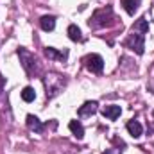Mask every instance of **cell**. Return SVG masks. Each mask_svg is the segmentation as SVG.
Returning <instances> with one entry per match:
<instances>
[{
	"instance_id": "5bb4252c",
	"label": "cell",
	"mask_w": 154,
	"mask_h": 154,
	"mask_svg": "<svg viewBox=\"0 0 154 154\" xmlns=\"http://www.w3.org/2000/svg\"><path fill=\"white\" fill-rule=\"evenodd\" d=\"M122 5L127 11V14H134L140 7V0H122Z\"/></svg>"
},
{
	"instance_id": "6da1fadb",
	"label": "cell",
	"mask_w": 154,
	"mask_h": 154,
	"mask_svg": "<svg viewBox=\"0 0 154 154\" xmlns=\"http://www.w3.org/2000/svg\"><path fill=\"white\" fill-rule=\"evenodd\" d=\"M115 14H113V7L108 5L104 9H97L91 16V20L88 22V25L91 29H102V27H109L115 23Z\"/></svg>"
},
{
	"instance_id": "30bf717a",
	"label": "cell",
	"mask_w": 154,
	"mask_h": 154,
	"mask_svg": "<svg viewBox=\"0 0 154 154\" xmlns=\"http://www.w3.org/2000/svg\"><path fill=\"white\" fill-rule=\"evenodd\" d=\"M68 127H70L72 134L75 136L77 140H82V138H84V127H82V124H81L79 120H70Z\"/></svg>"
},
{
	"instance_id": "5b68a950",
	"label": "cell",
	"mask_w": 154,
	"mask_h": 154,
	"mask_svg": "<svg viewBox=\"0 0 154 154\" xmlns=\"http://www.w3.org/2000/svg\"><path fill=\"white\" fill-rule=\"evenodd\" d=\"M84 66L91 72V74H100L104 70V59L99 54H90L84 57Z\"/></svg>"
},
{
	"instance_id": "ba28073f",
	"label": "cell",
	"mask_w": 154,
	"mask_h": 154,
	"mask_svg": "<svg viewBox=\"0 0 154 154\" xmlns=\"http://www.w3.org/2000/svg\"><path fill=\"white\" fill-rule=\"evenodd\" d=\"M27 127L31 131H34V133H43V129H45V125L41 124V120L34 115H27Z\"/></svg>"
},
{
	"instance_id": "8fae6325",
	"label": "cell",
	"mask_w": 154,
	"mask_h": 154,
	"mask_svg": "<svg viewBox=\"0 0 154 154\" xmlns=\"http://www.w3.org/2000/svg\"><path fill=\"white\" fill-rule=\"evenodd\" d=\"M131 31H136V32L147 34V32H149V22H147V18H145V16L138 18V20L133 23V29H131Z\"/></svg>"
},
{
	"instance_id": "8992f818",
	"label": "cell",
	"mask_w": 154,
	"mask_h": 154,
	"mask_svg": "<svg viewBox=\"0 0 154 154\" xmlns=\"http://www.w3.org/2000/svg\"><path fill=\"white\" fill-rule=\"evenodd\" d=\"M97 100H88V102H84L79 109H77V115L79 116H91L97 113Z\"/></svg>"
},
{
	"instance_id": "9a60e30c",
	"label": "cell",
	"mask_w": 154,
	"mask_h": 154,
	"mask_svg": "<svg viewBox=\"0 0 154 154\" xmlns=\"http://www.w3.org/2000/svg\"><path fill=\"white\" fill-rule=\"evenodd\" d=\"M68 38L72 39V41H82V34H81V29L77 27L75 23H72L70 27H68Z\"/></svg>"
},
{
	"instance_id": "7a4b0ae2",
	"label": "cell",
	"mask_w": 154,
	"mask_h": 154,
	"mask_svg": "<svg viewBox=\"0 0 154 154\" xmlns=\"http://www.w3.org/2000/svg\"><path fill=\"white\" fill-rule=\"evenodd\" d=\"M43 84H45V91H47V99H54L56 95H59V91L63 90V86L66 84V79L61 74L56 72H48L43 77Z\"/></svg>"
},
{
	"instance_id": "52a82bcc",
	"label": "cell",
	"mask_w": 154,
	"mask_h": 154,
	"mask_svg": "<svg viewBox=\"0 0 154 154\" xmlns=\"http://www.w3.org/2000/svg\"><path fill=\"white\" fill-rule=\"evenodd\" d=\"M125 127H127V131H129V134H131L133 138H140L142 133H143V127H142V124H140L138 120H129Z\"/></svg>"
},
{
	"instance_id": "3957f363",
	"label": "cell",
	"mask_w": 154,
	"mask_h": 154,
	"mask_svg": "<svg viewBox=\"0 0 154 154\" xmlns=\"http://www.w3.org/2000/svg\"><path fill=\"white\" fill-rule=\"evenodd\" d=\"M18 52V56H20V59H22V66L25 68V72L29 74V75H38L39 74V65L38 61H36V57H34V54H31L29 50H25V48H18L16 50Z\"/></svg>"
},
{
	"instance_id": "277c9868",
	"label": "cell",
	"mask_w": 154,
	"mask_h": 154,
	"mask_svg": "<svg viewBox=\"0 0 154 154\" xmlns=\"http://www.w3.org/2000/svg\"><path fill=\"white\" fill-rule=\"evenodd\" d=\"M145 34H142V32H136V31H133L131 34H129V38L125 39V47H129L131 50H134L138 56H142L143 52H145Z\"/></svg>"
},
{
	"instance_id": "e0dca14e",
	"label": "cell",
	"mask_w": 154,
	"mask_h": 154,
	"mask_svg": "<svg viewBox=\"0 0 154 154\" xmlns=\"http://www.w3.org/2000/svg\"><path fill=\"white\" fill-rule=\"evenodd\" d=\"M4 84H5V77H4L2 74H0V91L4 90Z\"/></svg>"
},
{
	"instance_id": "4fadbf2b",
	"label": "cell",
	"mask_w": 154,
	"mask_h": 154,
	"mask_svg": "<svg viewBox=\"0 0 154 154\" xmlns=\"http://www.w3.org/2000/svg\"><path fill=\"white\" fill-rule=\"evenodd\" d=\"M39 27H41L43 31H47V32L54 31V27H56V18H54V16H43V18L39 20Z\"/></svg>"
},
{
	"instance_id": "9c48e42d",
	"label": "cell",
	"mask_w": 154,
	"mask_h": 154,
	"mask_svg": "<svg viewBox=\"0 0 154 154\" xmlns=\"http://www.w3.org/2000/svg\"><path fill=\"white\" fill-rule=\"evenodd\" d=\"M120 113H122V108L120 106H115V104L102 108V115L106 116V118H109V120H116L120 116Z\"/></svg>"
},
{
	"instance_id": "ac0fdd59",
	"label": "cell",
	"mask_w": 154,
	"mask_h": 154,
	"mask_svg": "<svg viewBox=\"0 0 154 154\" xmlns=\"http://www.w3.org/2000/svg\"><path fill=\"white\" fill-rule=\"evenodd\" d=\"M102 154H113V151H106V152H102Z\"/></svg>"
},
{
	"instance_id": "7c38bea8",
	"label": "cell",
	"mask_w": 154,
	"mask_h": 154,
	"mask_svg": "<svg viewBox=\"0 0 154 154\" xmlns=\"http://www.w3.org/2000/svg\"><path fill=\"white\" fill-rule=\"evenodd\" d=\"M43 52H45V56H47L48 59H61V61H63V59L68 57V52H66V50H65V52H57L54 47H47Z\"/></svg>"
},
{
	"instance_id": "2e32d148",
	"label": "cell",
	"mask_w": 154,
	"mask_h": 154,
	"mask_svg": "<svg viewBox=\"0 0 154 154\" xmlns=\"http://www.w3.org/2000/svg\"><path fill=\"white\" fill-rule=\"evenodd\" d=\"M22 99H23L25 102H32V100L36 99V91H34L31 86H25V88L22 90Z\"/></svg>"
}]
</instances>
